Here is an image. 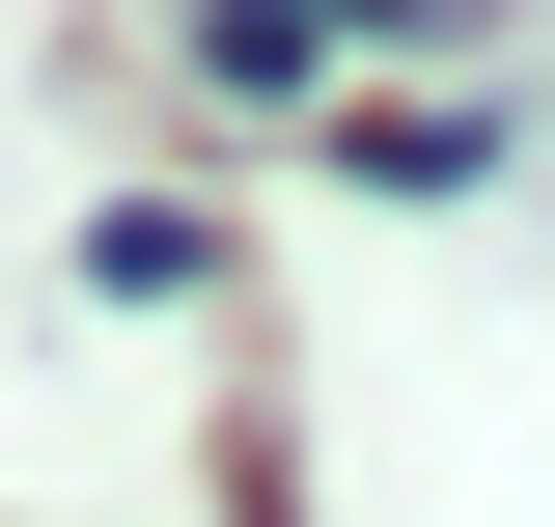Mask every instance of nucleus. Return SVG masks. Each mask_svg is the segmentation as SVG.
<instances>
[{
    "label": "nucleus",
    "mask_w": 555,
    "mask_h": 527,
    "mask_svg": "<svg viewBox=\"0 0 555 527\" xmlns=\"http://www.w3.org/2000/svg\"><path fill=\"white\" fill-rule=\"evenodd\" d=\"M389 28H473V0H195V83H334Z\"/></svg>",
    "instance_id": "1"
},
{
    "label": "nucleus",
    "mask_w": 555,
    "mask_h": 527,
    "mask_svg": "<svg viewBox=\"0 0 555 527\" xmlns=\"http://www.w3.org/2000/svg\"><path fill=\"white\" fill-rule=\"evenodd\" d=\"M334 167H361V195H473L500 112H416V83H389V112H334Z\"/></svg>",
    "instance_id": "2"
}]
</instances>
